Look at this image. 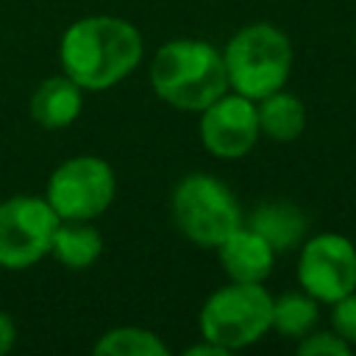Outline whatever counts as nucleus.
Returning <instances> with one entry per match:
<instances>
[{
    "mask_svg": "<svg viewBox=\"0 0 356 356\" xmlns=\"http://www.w3.org/2000/svg\"><path fill=\"white\" fill-rule=\"evenodd\" d=\"M145 42L134 22L114 14L75 19L58 42V61L83 92H106L125 81L142 61Z\"/></svg>",
    "mask_w": 356,
    "mask_h": 356,
    "instance_id": "f257e3e1",
    "label": "nucleus"
},
{
    "mask_svg": "<svg viewBox=\"0 0 356 356\" xmlns=\"http://www.w3.org/2000/svg\"><path fill=\"white\" fill-rule=\"evenodd\" d=\"M150 86L167 106L200 111L228 92L222 50L203 39H172L150 58Z\"/></svg>",
    "mask_w": 356,
    "mask_h": 356,
    "instance_id": "f03ea898",
    "label": "nucleus"
},
{
    "mask_svg": "<svg viewBox=\"0 0 356 356\" xmlns=\"http://www.w3.org/2000/svg\"><path fill=\"white\" fill-rule=\"evenodd\" d=\"M292 58V42L281 28L270 22H250L222 47L228 89L250 100H261L264 95L286 86Z\"/></svg>",
    "mask_w": 356,
    "mask_h": 356,
    "instance_id": "7ed1b4c3",
    "label": "nucleus"
},
{
    "mask_svg": "<svg viewBox=\"0 0 356 356\" xmlns=\"http://www.w3.org/2000/svg\"><path fill=\"white\" fill-rule=\"evenodd\" d=\"M170 211L178 231L197 248H217L245 222L234 189L211 172L184 175L172 189Z\"/></svg>",
    "mask_w": 356,
    "mask_h": 356,
    "instance_id": "20e7f679",
    "label": "nucleus"
},
{
    "mask_svg": "<svg viewBox=\"0 0 356 356\" xmlns=\"http://www.w3.org/2000/svg\"><path fill=\"white\" fill-rule=\"evenodd\" d=\"M270 317L273 295L264 284L228 281L203 300L197 325L203 339H211L231 353L259 342L270 331Z\"/></svg>",
    "mask_w": 356,
    "mask_h": 356,
    "instance_id": "39448f33",
    "label": "nucleus"
},
{
    "mask_svg": "<svg viewBox=\"0 0 356 356\" xmlns=\"http://www.w3.org/2000/svg\"><path fill=\"white\" fill-rule=\"evenodd\" d=\"M117 195V175L100 156H72L61 161L44 186V200L58 220H95Z\"/></svg>",
    "mask_w": 356,
    "mask_h": 356,
    "instance_id": "423d86ee",
    "label": "nucleus"
},
{
    "mask_svg": "<svg viewBox=\"0 0 356 356\" xmlns=\"http://www.w3.org/2000/svg\"><path fill=\"white\" fill-rule=\"evenodd\" d=\"M58 214L44 195H11L0 200V267L28 270L50 256Z\"/></svg>",
    "mask_w": 356,
    "mask_h": 356,
    "instance_id": "0eeeda50",
    "label": "nucleus"
},
{
    "mask_svg": "<svg viewBox=\"0 0 356 356\" xmlns=\"http://www.w3.org/2000/svg\"><path fill=\"white\" fill-rule=\"evenodd\" d=\"M298 284L320 303H334L356 289V245L337 231L306 236L298 256Z\"/></svg>",
    "mask_w": 356,
    "mask_h": 356,
    "instance_id": "6e6552de",
    "label": "nucleus"
},
{
    "mask_svg": "<svg viewBox=\"0 0 356 356\" xmlns=\"http://www.w3.org/2000/svg\"><path fill=\"white\" fill-rule=\"evenodd\" d=\"M197 134L203 147L222 161H236L248 156L261 131H259V114H256V100L228 89L217 100H211L206 108L197 111Z\"/></svg>",
    "mask_w": 356,
    "mask_h": 356,
    "instance_id": "1a4fd4ad",
    "label": "nucleus"
},
{
    "mask_svg": "<svg viewBox=\"0 0 356 356\" xmlns=\"http://www.w3.org/2000/svg\"><path fill=\"white\" fill-rule=\"evenodd\" d=\"M214 250H217V259H220L228 281H245V284H264V278L273 273V264L278 256L245 222L239 228H234Z\"/></svg>",
    "mask_w": 356,
    "mask_h": 356,
    "instance_id": "9d476101",
    "label": "nucleus"
},
{
    "mask_svg": "<svg viewBox=\"0 0 356 356\" xmlns=\"http://www.w3.org/2000/svg\"><path fill=\"white\" fill-rule=\"evenodd\" d=\"M245 225L253 228L275 253H289L309 236V217L289 200H264L248 217Z\"/></svg>",
    "mask_w": 356,
    "mask_h": 356,
    "instance_id": "9b49d317",
    "label": "nucleus"
},
{
    "mask_svg": "<svg viewBox=\"0 0 356 356\" xmlns=\"http://www.w3.org/2000/svg\"><path fill=\"white\" fill-rule=\"evenodd\" d=\"M81 108H83V89L64 72L44 78L33 89L28 103L31 120L44 131H58L72 125L81 117Z\"/></svg>",
    "mask_w": 356,
    "mask_h": 356,
    "instance_id": "f8f14e48",
    "label": "nucleus"
},
{
    "mask_svg": "<svg viewBox=\"0 0 356 356\" xmlns=\"http://www.w3.org/2000/svg\"><path fill=\"white\" fill-rule=\"evenodd\" d=\"M103 253V234L89 220H58L50 256L67 270H86Z\"/></svg>",
    "mask_w": 356,
    "mask_h": 356,
    "instance_id": "ddd939ff",
    "label": "nucleus"
},
{
    "mask_svg": "<svg viewBox=\"0 0 356 356\" xmlns=\"http://www.w3.org/2000/svg\"><path fill=\"white\" fill-rule=\"evenodd\" d=\"M259 131L273 142H295L306 128V106L298 95L275 89L256 100Z\"/></svg>",
    "mask_w": 356,
    "mask_h": 356,
    "instance_id": "4468645a",
    "label": "nucleus"
},
{
    "mask_svg": "<svg viewBox=\"0 0 356 356\" xmlns=\"http://www.w3.org/2000/svg\"><path fill=\"white\" fill-rule=\"evenodd\" d=\"M317 323H320V300H314L309 292L292 289L273 298L270 331H278L286 339H300L309 331H314Z\"/></svg>",
    "mask_w": 356,
    "mask_h": 356,
    "instance_id": "2eb2a0df",
    "label": "nucleus"
},
{
    "mask_svg": "<svg viewBox=\"0 0 356 356\" xmlns=\"http://www.w3.org/2000/svg\"><path fill=\"white\" fill-rule=\"evenodd\" d=\"M97 356H167L170 348L167 342L150 331V328H139V325H117L108 328L92 348Z\"/></svg>",
    "mask_w": 356,
    "mask_h": 356,
    "instance_id": "dca6fc26",
    "label": "nucleus"
},
{
    "mask_svg": "<svg viewBox=\"0 0 356 356\" xmlns=\"http://www.w3.org/2000/svg\"><path fill=\"white\" fill-rule=\"evenodd\" d=\"M353 348L337 334V331H309L306 337L298 339V353L300 356H348Z\"/></svg>",
    "mask_w": 356,
    "mask_h": 356,
    "instance_id": "f3484780",
    "label": "nucleus"
},
{
    "mask_svg": "<svg viewBox=\"0 0 356 356\" xmlns=\"http://www.w3.org/2000/svg\"><path fill=\"white\" fill-rule=\"evenodd\" d=\"M331 331L356 348V289L331 303Z\"/></svg>",
    "mask_w": 356,
    "mask_h": 356,
    "instance_id": "a211bd4d",
    "label": "nucleus"
},
{
    "mask_svg": "<svg viewBox=\"0 0 356 356\" xmlns=\"http://www.w3.org/2000/svg\"><path fill=\"white\" fill-rule=\"evenodd\" d=\"M14 342H17V325L6 312H0V356L8 353Z\"/></svg>",
    "mask_w": 356,
    "mask_h": 356,
    "instance_id": "6ab92c4d",
    "label": "nucleus"
},
{
    "mask_svg": "<svg viewBox=\"0 0 356 356\" xmlns=\"http://www.w3.org/2000/svg\"><path fill=\"white\" fill-rule=\"evenodd\" d=\"M228 350L225 348H220V345H214L211 339H203V342H197V345H186L184 348V356H225Z\"/></svg>",
    "mask_w": 356,
    "mask_h": 356,
    "instance_id": "aec40b11",
    "label": "nucleus"
},
{
    "mask_svg": "<svg viewBox=\"0 0 356 356\" xmlns=\"http://www.w3.org/2000/svg\"><path fill=\"white\" fill-rule=\"evenodd\" d=\"M353 47H356V28H353Z\"/></svg>",
    "mask_w": 356,
    "mask_h": 356,
    "instance_id": "412c9836",
    "label": "nucleus"
}]
</instances>
